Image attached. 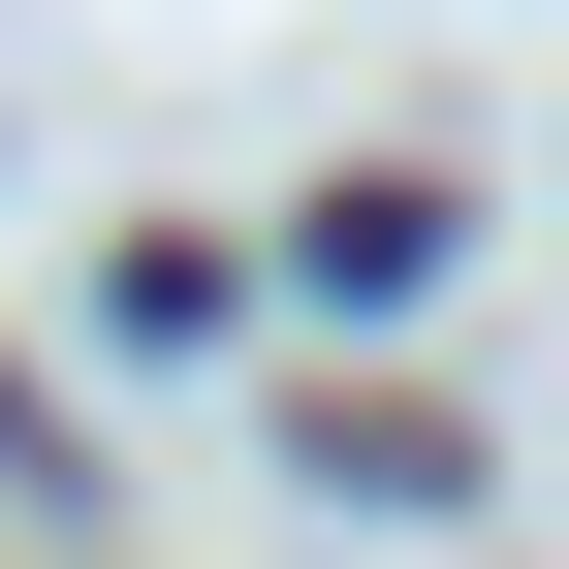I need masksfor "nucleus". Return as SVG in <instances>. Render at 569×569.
<instances>
[{
	"instance_id": "1",
	"label": "nucleus",
	"mask_w": 569,
	"mask_h": 569,
	"mask_svg": "<svg viewBox=\"0 0 569 569\" xmlns=\"http://www.w3.org/2000/svg\"><path fill=\"white\" fill-rule=\"evenodd\" d=\"M284 284H317V317H411V284H443V190H317Z\"/></svg>"
}]
</instances>
